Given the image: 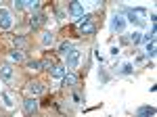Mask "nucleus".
I'll list each match as a JSON object with an SVG mask.
<instances>
[{"mask_svg": "<svg viewBox=\"0 0 157 117\" xmlns=\"http://www.w3.org/2000/svg\"><path fill=\"white\" fill-rule=\"evenodd\" d=\"M50 73H52V77H57V80H63V77L67 75V69H65V65H55Z\"/></svg>", "mask_w": 157, "mask_h": 117, "instance_id": "6e6552de", "label": "nucleus"}, {"mask_svg": "<svg viewBox=\"0 0 157 117\" xmlns=\"http://www.w3.org/2000/svg\"><path fill=\"white\" fill-rule=\"evenodd\" d=\"M69 50H71V44H69V42H63V44L59 46V52H61V55H67Z\"/></svg>", "mask_w": 157, "mask_h": 117, "instance_id": "aec40b11", "label": "nucleus"}, {"mask_svg": "<svg viewBox=\"0 0 157 117\" xmlns=\"http://www.w3.org/2000/svg\"><path fill=\"white\" fill-rule=\"evenodd\" d=\"M136 117H155V109L153 107H140L136 111Z\"/></svg>", "mask_w": 157, "mask_h": 117, "instance_id": "9d476101", "label": "nucleus"}, {"mask_svg": "<svg viewBox=\"0 0 157 117\" xmlns=\"http://www.w3.org/2000/svg\"><path fill=\"white\" fill-rule=\"evenodd\" d=\"M23 111L27 113V115L36 113V111H38V100H36V98H27V100L23 103Z\"/></svg>", "mask_w": 157, "mask_h": 117, "instance_id": "423d86ee", "label": "nucleus"}, {"mask_svg": "<svg viewBox=\"0 0 157 117\" xmlns=\"http://www.w3.org/2000/svg\"><path fill=\"white\" fill-rule=\"evenodd\" d=\"M111 29L117 32V34H121V32L126 29V19H124V15H113V19H111Z\"/></svg>", "mask_w": 157, "mask_h": 117, "instance_id": "20e7f679", "label": "nucleus"}, {"mask_svg": "<svg viewBox=\"0 0 157 117\" xmlns=\"http://www.w3.org/2000/svg\"><path fill=\"white\" fill-rule=\"evenodd\" d=\"M27 90H29V94L38 96V94H42V92H44V86H42L40 82H32L29 86H27Z\"/></svg>", "mask_w": 157, "mask_h": 117, "instance_id": "9b49d317", "label": "nucleus"}, {"mask_svg": "<svg viewBox=\"0 0 157 117\" xmlns=\"http://www.w3.org/2000/svg\"><path fill=\"white\" fill-rule=\"evenodd\" d=\"M124 73H132V65H130V63H126V65H124Z\"/></svg>", "mask_w": 157, "mask_h": 117, "instance_id": "4be33fe9", "label": "nucleus"}, {"mask_svg": "<svg viewBox=\"0 0 157 117\" xmlns=\"http://www.w3.org/2000/svg\"><path fill=\"white\" fill-rule=\"evenodd\" d=\"M11 61L21 63V61H23V52H21V50H13V52H11Z\"/></svg>", "mask_w": 157, "mask_h": 117, "instance_id": "a211bd4d", "label": "nucleus"}, {"mask_svg": "<svg viewBox=\"0 0 157 117\" xmlns=\"http://www.w3.org/2000/svg\"><path fill=\"white\" fill-rule=\"evenodd\" d=\"M13 25V15L6 9H0V29H11Z\"/></svg>", "mask_w": 157, "mask_h": 117, "instance_id": "7ed1b4c3", "label": "nucleus"}, {"mask_svg": "<svg viewBox=\"0 0 157 117\" xmlns=\"http://www.w3.org/2000/svg\"><path fill=\"white\" fill-rule=\"evenodd\" d=\"M23 9H32V11H38V9H40V2H38V0H23Z\"/></svg>", "mask_w": 157, "mask_h": 117, "instance_id": "4468645a", "label": "nucleus"}, {"mask_svg": "<svg viewBox=\"0 0 157 117\" xmlns=\"http://www.w3.org/2000/svg\"><path fill=\"white\" fill-rule=\"evenodd\" d=\"M52 67H55V61L52 58H44V61H40V69H48V71H52Z\"/></svg>", "mask_w": 157, "mask_h": 117, "instance_id": "ddd939ff", "label": "nucleus"}, {"mask_svg": "<svg viewBox=\"0 0 157 117\" xmlns=\"http://www.w3.org/2000/svg\"><path fill=\"white\" fill-rule=\"evenodd\" d=\"M67 61H65V69L67 71H73V69H78V65H80V58H82V52L78 50V48H71L67 55Z\"/></svg>", "mask_w": 157, "mask_h": 117, "instance_id": "f257e3e1", "label": "nucleus"}, {"mask_svg": "<svg viewBox=\"0 0 157 117\" xmlns=\"http://www.w3.org/2000/svg\"><path fill=\"white\" fill-rule=\"evenodd\" d=\"M78 29L82 32V34H86V36H92L94 32H97V27H94V23L90 21V17H82V21H80V25H78Z\"/></svg>", "mask_w": 157, "mask_h": 117, "instance_id": "f03ea898", "label": "nucleus"}, {"mask_svg": "<svg viewBox=\"0 0 157 117\" xmlns=\"http://www.w3.org/2000/svg\"><path fill=\"white\" fill-rule=\"evenodd\" d=\"M145 55H147V57H155V40H151V42H147Z\"/></svg>", "mask_w": 157, "mask_h": 117, "instance_id": "2eb2a0df", "label": "nucleus"}, {"mask_svg": "<svg viewBox=\"0 0 157 117\" xmlns=\"http://www.w3.org/2000/svg\"><path fill=\"white\" fill-rule=\"evenodd\" d=\"M78 84V77L75 75H65L63 77V86H75Z\"/></svg>", "mask_w": 157, "mask_h": 117, "instance_id": "f3484780", "label": "nucleus"}, {"mask_svg": "<svg viewBox=\"0 0 157 117\" xmlns=\"http://www.w3.org/2000/svg\"><path fill=\"white\" fill-rule=\"evenodd\" d=\"M69 13H71L73 17H84V6L80 2H71L69 4Z\"/></svg>", "mask_w": 157, "mask_h": 117, "instance_id": "0eeeda50", "label": "nucleus"}, {"mask_svg": "<svg viewBox=\"0 0 157 117\" xmlns=\"http://www.w3.org/2000/svg\"><path fill=\"white\" fill-rule=\"evenodd\" d=\"M0 77L6 80V82H11V80H13V67H11V65H2V67H0Z\"/></svg>", "mask_w": 157, "mask_h": 117, "instance_id": "1a4fd4ad", "label": "nucleus"}, {"mask_svg": "<svg viewBox=\"0 0 157 117\" xmlns=\"http://www.w3.org/2000/svg\"><path fill=\"white\" fill-rule=\"evenodd\" d=\"M27 69H40V63H38V61H29V63H27Z\"/></svg>", "mask_w": 157, "mask_h": 117, "instance_id": "412c9836", "label": "nucleus"}, {"mask_svg": "<svg viewBox=\"0 0 157 117\" xmlns=\"http://www.w3.org/2000/svg\"><path fill=\"white\" fill-rule=\"evenodd\" d=\"M0 98H2V103H4V107H6V109H13V98H11L6 92L0 94Z\"/></svg>", "mask_w": 157, "mask_h": 117, "instance_id": "dca6fc26", "label": "nucleus"}, {"mask_svg": "<svg viewBox=\"0 0 157 117\" xmlns=\"http://www.w3.org/2000/svg\"><path fill=\"white\" fill-rule=\"evenodd\" d=\"M52 42H55V36L50 34V32H44L42 34V44L44 46H52Z\"/></svg>", "mask_w": 157, "mask_h": 117, "instance_id": "f8f14e48", "label": "nucleus"}, {"mask_svg": "<svg viewBox=\"0 0 157 117\" xmlns=\"http://www.w3.org/2000/svg\"><path fill=\"white\" fill-rule=\"evenodd\" d=\"M130 40H132V44H140L143 42V34L140 32H132L130 34Z\"/></svg>", "mask_w": 157, "mask_h": 117, "instance_id": "6ab92c4d", "label": "nucleus"}, {"mask_svg": "<svg viewBox=\"0 0 157 117\" xmlns=\"http://www.w3.org/2000/svg\"><path fill=\"white\" fill-rule=\"evenodd\" d=\"M29 23H32V27H34V29H36V27H40V25L46 23V15H44V13H36V15H32Z\"/></svg>", "mask_w": 157, "mask_h": 117, "instance_id": "39448f33", "label": "nucleus"}]
</instances>
